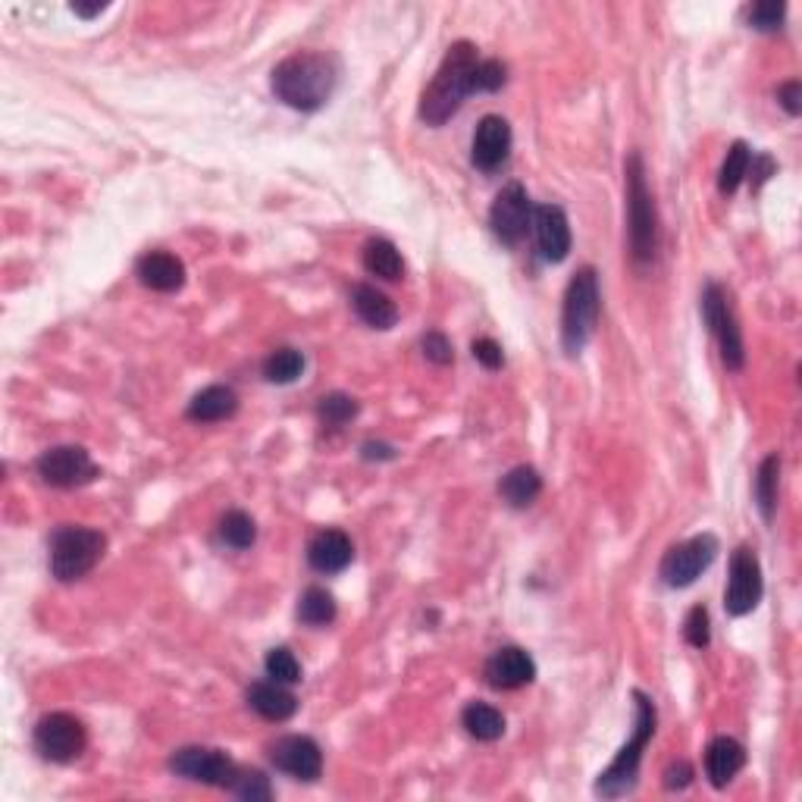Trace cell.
Returning a JSON list of instances; mask_svg holds the SVG:
<instances>
[{
	"label": "cell",
	"instance_id": "cell-1",
	"mask_svg": "<svg viewBox=\"0 0 802 802\" xmlns=\"http://www.w3.org/2000/svg\"><path fill=\"white\" fill-rule=\"evenodd\" d=\"M480 54L477 44L470 41H455L443 57L439 70L433 75L424 94H420V120L427 125L448 123L458 110L464 98L474 94V72H477Z\"/></svg>",
	"mask_w": 802,
	"mask_h": 802
},
{
	"label": "cell",
	"instance_id": "cell-2",
	"mask_svg": "<svg viewBox=\"0 0 802 802\" xmlns=\"http://www.w3.org/2000/svg\"><path fill=\"white\" fill-rule=\"evenodd\" d=\"M273 94L288 104V108L304 110H321L336 89V63L333 57L326 54H292L286 57L276 70H273Z\"/></svg>",
	"mask_w": 802,
	"mask_h": 802
},
{
	"label": "cell",
	"instance_id": "cell-3",
	"mask_svg": "<svg viewBox=\"0 0 802 802\" xmlns=\"http://www.w3.org/2000/svg\"><path fill=\"white\" fill-rule=\"evenodd\" d=\"M633 702H637V724H633V737L627 740L621 752L615 755V762L599 774V781H596V793L599 796H606V800H621L627 793H633V786L640 781V762H642V752L649 747V740H652V733H656V721H659V714H656V705H652V699L640 690H633Z\"/></svg>",
	"mask_w": 802,
	"mask_h": 802
},
{
	"label": "cell",
	"instance_id": "cell-4",
	"mask_svg": "<svg viewBox=\"0 0 802 802\" xmlns=\"http://www.w3.org/2000/svg\"><path fill=\"white\" fill-rule=\"evenodd\" d=\"M627 176V235H630V254L637 264H652L659 251V214L656 197L646 182V163L640 154H630L625 163Z\"/></svg>",
	"mask_w": 802,
	"mask_h": 802
},
{
	"label": "cell",
	"instance_id": "cell-5",
	"mask_svg": "<svg viewBox=\"0 0 802 802\" xmlns=\"http://www.w3.org/2000/svg\"><path fill=\"white\" fill-rule=\"evenodd\" d=\"M599 307H602L599 276L592 267H580L568 283L565 311H561V345L571 357L580 355L592 339V329L599 323Z\"/></svg>",
	"mask_w": 802,
	"mask_h": 802
},
{
	"label": "cell",
	"instance_id": "cell-6",
	"mask_svg": "<svg viewBox=\"0 0 802 802\" xmlns=\"http://www.w3.org/2000/svg\"><path fill=\"white\" fill-rule=\"evenodd\" d=\"M104 549H108V536L101 530L63 524L51 536V573L60 583H72L104 558Z\"/></svg>",
	"mask_w": 802,
	"mask_h": 802
},
{
	"label": "cell",
	"instance_id": "cell-7",
	"mask_svg": "<svg viewBox=\"0 0 802 802\" xmlns=\"http://www.w3.org/2000/svg\"><path fill=\"white\" fill-rule=\"evenodd\" d=\"M85 724L70 712L44 714L35 724V749L41 759L67 765L72 759H79L85 752Z\"/></svg>",
	"mask_w": 802,
	"mask_h": 802
},
{
	"label": "cell",
	"instance_id": "cell-8",
	"mask_svg": "<svg viewBox=\"0 0 802 802\" xmlns=\"http://www.w3.org/2000/svg\"><path fill=\"white\" fill-rule=\"evenodd\" d=\"M702 317L709 323L712 336L718 339V348H721V361L728 370H743L747 364V348H743V333L737 326V317H733L731 304H728V295L721 286H705L702 292Z\"/></svg>",
	"mask_w": 802,
	"mask_h": 802
},
{
	"label": "cell",
	"instance_id": "cell-9",
	"mask_svg": "<svg viewBox=\"0 0 802 802\" xmlns=\"http://www.w3.org/2000/svg\"><path fill=\"white\" fill-rule=\"evenodd\" d=\"M714 558H718V539L712 534L693 536V539L678 542V546H671L664 552V558H661V580L671 589L690 587V583H696L702 577V571H709V565H712Z\"/></svg>",
	"mask_w": 802,
	"mask_h": 802
},
{
	"label": "cell",
	"instance_id": "cell-10",
	"mask_svg": "<svg viewBox=\"0 0 802 802\" xmlns=\"http://www.w3.org/2000/svg\"><path fill=\"white\" fill-rule=\"evenodd\" d=\"M534 223V204H530V195L520 182H508L501 189L496 201H493V211H489V226H493V235L499 238L501 245L515 248L524 242V235L530 230Z\"/></svg>",
	"mask_w": 802,
	"mask_h": 802
},
{
	"label": "cell",
	"instance_id": "cell-11",
	"mask_svg": "<svg viewBox=\"0 0 802 802\" xmlns=\"http://www.w3.org/2000/svg\"><path fill=\"white\" fill-rule=\"evenodd\" d=\"M170 771L185 778V781H197V784L207 786H226L230 790L238 765L232 762L223 749H207V747H185L179 749L176 755L170 759Z\"/></svg>",
	"mask_w": 802,
	"mask_h": 802
},
{
	"label": "cell",
	"instance_id": "cell-12",
	"mask_svg": "<svg viewBox=\"0 0 802 802\" xmlns=\"http://www.w3.org/2000/svg\"><path fill=\"white\" fill-rule=\"evenodd\" d=\"M35 470L41 480L57 489H75L91 483L101 470L91 461V455L82 446H57L48 448L35 461Z\"/></svg>",
	"mask_w": 802,
	"mask_h": 802
},
{
	"label": "cell",
	"instance_id": "cell-13",
	"mask_svg": "<svg viewBox=\"0 0 802 802\" xmlns=\"http://www.w3.org/2000/svg\"><path fill=\"white\" fill-rule=\"evenodd\" d=\"M762 565L749 546H740L731 558V580H728V592H724V608L733 618H743L752 608L762 602Z\"/></svg>",
	"mask_w": 802,
	"mask_h": 802
},
{
	"label": "cell",
	"instance_id": "cell-14",
	"mask_svg": "<svg viewBox=\"0 0 802 802\" xmlns=\"http://www.w3.org/2000/svg\"><path fill=\"white\" fill-rule=\"evenodd\" d=\"M270 762L292 774L295 781H317L323 771V752L311 737L288 733L270 743Z\"/></svg>",
	"mask_w": 802,
	"mask_h": 802
},
{
	"label": "cell",
	"instance_id": "cell-15",
	"mask_svg": "<svg viewBox=\"0 0 802 802\" xmlns=\"http://www.w3.org/2000/svg\"><path fill=\"white\" fill-rule=\"evenodd\" d=\"M511 154V125L496 113L483 116L477 132H474V144H470V161L483 173H496L501 163Z\"/></svg>",
	"mask_w": 802,
	"mask_h": 802
},
{
	"label": "cell",
	"instance_id": "cell-16",
	"mask_svg": "<svg viewBox=\"0 0 802 802\" xmlns=\"http://www.w3.org/2000/svg\"><path fill=\"white\" fill-rule=\"evenodd\" d=\"M534 230L539 254L549 264H561L571 251V223L558 204H539L534 207Z\"/></svg>",
	"mask_w": 802,
	"mask_h": 802
},
{
	"label": "cell",
	"instance_id": "cell-17",
	"mask_svg": "<svg viewBox=\"0 0 802 802\" xmlns=\"http://www.w3.org/2000/svg\"><path fill=\"white\" fill-rule=\"evenodd\" d=\"M486 683L493 690H520L536 678V661L530 652L517 649V646H505L499 652H493L486 661Z\"/></svg>",
	"mask_w": 802,
	"mask_h": 802
},
{
	"label": "cell",
	"instance_id": "cell-18",
	"mask_svg": "<svg viewBox=\"0 0 802 802\" xmlns=\"http://www.w3.org/2000/svg\"><path fill=\"white\" fill-rule=\"evenodd\" d=\"M307 561L317 573H339L355 561V542L342 530H321L307 542Z\"/></svg>",
	"mask_w": 802,
	"mask_h": 802
},
{
	"label": "cell",
	"instance_id": "cell-19",
	"mask_svg": "<svg viewBox=\"0 0 802 802\" xmlns=\"http://www.w3.org/2000/svg\"><path fill=\"white\" fill-rule=\"evenodd\" d=\"M248 705L254 712L261 714L264 721H288L292 714L298 712V699L288 690L286 683L280 680H257L248 687Z\"/></svg>",
	"mask_w": 802,
	"mask_h": 802
},
{
	"label": "cell",
	"instance_id": "cell-20",
	"mask_svg": "<svg viewBox=\"0 0 802 802\" xmlns=\"http://www.w3.org/2000/svg\"><path fill=\"white\" fill-rule=\"evenodd\" d=\"M139 280L151 292H179L185 286V264L176 254L166 251H148L139 261Z\"/></svg>",
	"mask_w": 802,
	"mask_h": 802
},
{
	"label": "cell",
	"instance_id": "cell-21",
	"mask_svg": "<svg viewBox=\"0 0 802 802\" xmlns=\"http://www.w3.org/2000/svg\"><path fill=\"white\" fill-rule=\"evenodd\" d=\"M747 765V749L740 747L733 737H718L705 749V774L712 786H728Z\"/></svg>",
	"mask_w": 802,
	"mask_h": 802
},
{
	"label": "cell",
	"instance_id": "cell-22",
	"mask_svg": "<svg viewBox=\"0 0 802 802\" xmlns=\"http://www.w3.org/2000/svg\"><path fill=\"white\" fill-rule=\"evenodd\" d=\"M352 307H355L357 317L374 329H393L395 321H398V307H395L393 298L376 286H367V283L352 288Z\"/></svg>",
	"mask_w": 802,
	"mask_h": 802
},
{
	"label": "cell",
	"instance_id": "cell-23",
	"mask_svg": "<svg viewBox=\"0 0 802 802\" xmlns=\"http://www.w3.org/2000/svg\"><path fill=\"white\" fill-rule=\"evenodd\" d=\"M238 410V395L232 393L230 386H207L189 402V420L195 424H216V420H226Z\"/></svg>",
	"mask_w": 802,
	"mask_h": 802
},
{
	"label": "cell",
	"instance_id": "cell-24",
	"mask_svg": "<svg viewBox=\"0 0 802 802\" xmlns=\"http://www.w3.org/2000/svg\"><path fill=\"white\" fill-rule=\"evenodd\" d=\"M501 499L508 501L511 508H530L539 493H542V477L539 470L530 467V464H520V467H511L499 483Z\"/></svg>",
	"mask_w": 802,
	"mask_h": 802
},
{
	"label": "cell",
	"instance_id": "cell-25",
	"mask_svg": "<svg viewBox=\"0 0 802 802\" xmlns=\"http://www.w3.org/2000/svg\"><path fill=\"white\" fill-rule=\"evenodd\" d=\"M461 721L467 733L480 743H496L505 733V714L489 705V702H467L461 712Z\"/></svg>",
	"mask_w": 802,
	"mask_h": 802
},
{
	"label": "cell",
	"instance_id": "cell-26",
	"mask_svg": "<svg viewBox=\"0 0 802 802\" xmlns=\"http://www.w3.org/2000/svg\"><path fill=\"white\" fill-rule=\"evenodd\" d=\"M364 270L370 276L379 280H402L405 276V261H402V251L395 248L389 238H370L364 245Z\"/></svg>",
	"mask_w": 802,
	"mask_h": 802
},
{
	"label": "cell",
	"instance_id": "cell-27",
	"mask_svg": "<svg viewBox=\"0 0 802 802\" xmlns=\"http://www.w3.org/2000/svg\"><path fill=\"white\" fill-rule=\"evenodd\" d=\"M298 621L307 627H326L336 621V599L323 587H307L298 599Z\"/></svg>",
	"mask_w": 802,
	"mask_h": 802
},
{
	"label": "cell",
	"instance_id": "cell-28",
	"mask_svg": "<svg viewBox=\"0 0 802 802\" xmlns=\"http://www.w3.org/2000/svg\"><path fill=\"white\" fill-rule=\"evenodd\" d=\"M778 483H781V458L768 455L759 467V477H755V501H759V511L768 524L774 520V511H778Z\"/></svg>",
	"mask_w": 802,
	"mask_h": 802
},
{
	"label": "cell",
	"instance_id": "cell-29",
	"mask_svg": "<svg viewBox=\"0 0 802 802\" xmlns=\"http://www.w3.org/2000/svg\"><path fill=\"white\" fill-rule=\"evenodd\" d=\"M749 161H752V151L747 142H733L728 158L721 163V173H718V192L721 195H733L740 189V182L749 176Z\"/></svg>",
	"mask_w": 802,
	"mask_h": 802
},
{
	"label": "cell",
	"instance_id": "cell-30",
	"mask_svg": "<svg viewBox=\"0 0 802 802\" xmlns=\"http://www.w3.org/2000/svg\"><path fill=\"white\" fill-rule=\"evenodd\" d=\"M220 539L235 549V552H245L254 546V539H257V524H254V517L245 515V511H226L223 520H220Z\"/></svg>",
	"mask_w": 802,
	"mask_h": 802
},
{
	"label": "cell",
	"instance_id": "cell-31",
	"mask_svg": "<svg viewBox=\"0 0 802 802\" xmlns=\"http://www.w3.org/2000/svg\"><path fill=\"white\" fill-rule=\"evenodd\" d=\"M302 374L304 355L295 352V348H276V352L264 361V376H267L270 383H276V386H288V383H295Z\"/></svg>",
	"mask_w": 802,
	"mask_h": 802
},
{
	"label": "cell",
	"instance_id": "cell-32",
	"mask_svg": "<svg viewBox=\"0 0 802 802\" xmlns=\"http://www.w3.org/2000/svg\"><path fill=\"white\" fill-rule=\"evenodd\" d=\"M357 410H361V405H357L352 395L345 393H329L317 402V417H321L323 427H345L348 420H355Z\"/></svg>",
	"mask_w": 802,
	"mask_h": 802
},
{
	"label": "cell",
	"instance_id": "cell-33",
	"mask_svg": "<svg viewBox=\"0 0 802 802\" xmlns=\"http://www.w3.org/2000/svg\"><path fill=\"white\" fill-rule=\"evenodd\" d=\"M264 671L270 680H280V683H298L302 680V664L295 659V652L280 646V649H270L267 659H264Z\"/></svg>",
	"mask_w": 802,
	"mask_h": 802
},
{
	"label": "cell",
	"instance_id": "cell-34",
	"mask_svg": "<svg viewBox=\"0 0 802 802\" xmlns=\"http://www.w3.org/2000/svg\"><path fill=\"white\" fill-rule=\"evenodd\" d=\"M230 793L245 802L273 800V786H270L267 778H264L261 771H242V768H238V774H235V781H232Z\"/></svg>",
	"mask_w": 802,
	"mask_h": 802
},
{
	"label": "cell",
	"instance_id": "cell-35",
	"mask_svg": "<svg viewBox=\"0 0 802 802\" xmlns=\"http://www.w3.org/2000/svg\"><path fill=\"white\" fill-rule=\"evenodd\" d=\"M683 637L693 649H705L712 642V621H709V608L693 606L687 615V625H683Z\"/></svg>",
	"mask_w": 802,
	"mask_h": 802
},
{
	"label": "cell",
	"instance_id": "cell-36",
	"mask_svg": "<svg viewBox=\"0 0 802 802\" xmlns=\"http://www.w3.org/2000/svg\"><path fill=\"white\" fill-rule=\"evenodd\" d=\"M784 13L786 3H781V0H762V3H755V7L749 10V22H752V29H759V32H774V29H781Z\"/></svg>",
	"mask_w": 802,
	"mask_h": 802
},
{
	"label": "cell",
	"instance_id": "cell-37",
	"mask_svg": "<svg viewBox=\"0 0 802 802\" xmlns=\"http://www.w3.org/2000/svg\"><path fill=\"white\" fill-rule=\"evenodd\" d=\"M508 82V67L501 60H480L474 72V91H499Z\"/></svg>",
	"mask_w": 802,
	"mask_h": 802
},
{
	"label": "cell",
	"instance_id": "cell-38",
	"mask_svg": "<svg viewBox=\"0 0 802 802\" xmlns=\"http://www.w3.org/2000/svg\"><path fill=\"white\" fill-rule=\"evenodd\" d=\"M420 348H424V357L433 361V364H439V367H448L455 361V348H451V342L443 333H427L420 339Z\"/></svg>",
	"mask_w": 802,
	"mask_h": 802
},
{
	"label": "cell",
	"instance_id": "cell-39",
	"mask_svg": "<svg viewBox=\"0 0 802 802\" xmlns=\"http://www.w3.org/2000/svg\"><path fill=\"white\" fill-rule=\"evenodd\" d=\"M474 357L480 361L486 370H499L501 364H505V352H501V345L496 339H489V336H483V339L474 342Z\"/></svg>",
	"mask_w": 802,
	"mask_h": 802
},
{
	"label": "cell",
	"instance_id": "cell-40",
	"mask_svg": "<svg viewBox=\"0 0 802 802\" xmlns=\"http://www.w3.org/2000/svg\"><path fill=\"white\" fill-rule=\"evenodd\" d=\"M749 170H752V189H762L768 179L778 173V163L771 154H752V161H749Z\"/></svg>",
	"mask_w": 802,
	"mask_h": 802
},
{
	"label": "cell",
	"instance_id": "cell-41",
	"mask_svg": "<svg viewBox=\"0 0 802 802\" xmlns=\"http://www.w3.org/2000/svg\"><path fill=\"white\" fill-rule=\"evenodd\" d=\"M690 784H693V765L690 762H678V765H671L664 771V786L668 790H687Z\"/></svg>",
	"mask_w": 802,
	"mask_h": 802
},
{
	"label": "cell",
	"instance_id": "cell-42",
	"mask_svg": "<svg viewBox=\"0 0 802 802\" xmlns=\"http://www.w3.org/2000/svg\"><path fill=\"white\" fill-rule=\"evenodd\" d=\"M778 101L784 104V110L790 113V116H800V110H802V85L793 79V82H784L781 89H778Z\"/></svg>",
	"mask_w": 802,
	"mask_h": 802
},
{
	"label": "cell",
	"instance_id": "cell-43",
	"mask_svg": "<svg viewBox=\"0 0 802 802\" xmlns=\"http://www.w3.org/2000/svg\"><path fill=\"white\" fill-rule=\"evenodd\" d=\"M361 455H364L367 461H374V458H395L393 448L383 446V443H364V448H361Z\"/></svg>",
	"mask_w": 802,
	"mask_h": 802
},
{
	"label": "cell",
	"instance_id": "cell-44",
	"mask_svg": "<svg viewBox=\"0 0 802 802\" xmlns=\"http://www.w3.org/2000/svg\"><path fill=\"white\" fill-rule=\"evenodd\" d=\"M104 10H108V3H72V13H75V17H85V19L101 17Z\"/></svg>",
	"mask_w": 802,
	"mask_h": 802
}]
</instances>
